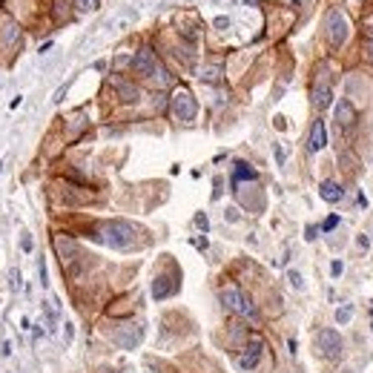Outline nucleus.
Listing matches in <instances>:
<instances>
[{
    "mask_svg": "<svg viewBox=\"0 0 373 373\" xmlns=\"http://www.w3.org/2000/svg\"><path fill=\"white\" fill-rule=\"evenodd\" d=\"M224 218H227V221H239V210H236V207H230V210L224 213Z\"/></svg>",
    "mask_w": 373,
    "mask_h": 373,
    "instance_id": "nucleus-25",
    "label": "nucleus"
},
{
    "mask_svg": "<svg viewBox=\"0 0 373 373\" xmlns=\"http://www.w3.org/2000/svg\"><path fill=\"white\" fill-rule=\"evenodd\" d=\"M328 147V129H324V121H313L310 126V138H307V150L319 152Z\"/></svg>",
    "mask_w": 373,
    "mask_h": 373,
    "instance_id": "nucleus-10",
    "label": "nucleus"
},
{
    "mask_svg": "<svg viewBox=\"0 0 373 373\" xmlns=\"http://www.w3.org/2000/svg\"><path fill=\"white\" fill-rule=\"evenodd\" d=\"M98 6H101V0H75V9L80 15H89V12H95Z\"/></svg>",
    "mask_w": 373,
    "mask_h": 373,
    "instance_id": "nucleus-17",
    "label": "nucleus"
},
{
    "mask_svg": "<svg viewBox=\"0 0 373 373\" xmlns=\"http://www.w3.org/2000/svg\"><path fill=\"white\" fill-rule=\"evenodd\" d=\"M95 239L109 244V247H115V250H129L135 244V227L129 221L115 218V221H107L104 227H98V236H95Z\"/></svg>",
    "mask_w": 373,
    "mask_h": 373,
    "instance_id": "nucleus-1",
    "label": "nucleus"
},
{
    "mask_svg": "<svg viewBox=\"0 0 373 373\" xmlns=\"http://www.w3.org/2000/svg\"><path fill=\"white\" fill-rule=\"evenodd\" d=\"M12 290H20V273L12 270Z\"/></svg>",
    "mask_w": 373,
    "mask_h": 373,
    "instance_id": "nucleus-26",
    "label": "nucleus"
},
{
    "mask_svg": "<svg viewBox=\"0 0 373 373\" xmlns=\"http://www.w3.org/2000/svg\"><path fill=\"white\" fill-rule=\"evenodd\" d=\"M215 29H230V18H215Z\"/></svg>",
    "mask_w": 373,
    "mask_h": 373,
    "instance_id": "nucleus-24",
    "label": "nucleus"
},
{
    "mask_svg": "<svg viewBox=\"0 0 373 373\" xmlns=\"http://www.w3.org/2000/svg\"><path fill=\"white\" fill-rule=\"evenodd\" d=\"M261 353H264V342H261V339H253V342L241 350L239 359H236V367H239V370H244V373L256 370L258 362H261Z\"/></svg>",
    "mask_w": 373,
    "mask_h": 373,
    "instance_id": "nucleus-6",
    "label": "nucleus"
},
{
    "mask_svg": "<svg viewBox=\"0 0 373 373\" xmlns=\"http://www.w3.org/2000/svg\"><path fill=\"white\" fill-rule=\"evenodd\" d=\"M356 244H359V247H362V250H367V247H370V239H367V236H364V232H362V236L356 239Z\"/></svg>",
    "mask_w": 373,
    "mask_h": 373,
    "instance_id": "nucleus-28",
    "label": "nucleus"
},
{
    "mask_svg": "<svg viewBox=\"0 0 373 373\" xmlns=\"http://www.w3.org/2000/svg\"><path fill=\"white\" fill-rule=\"evenodd\" d=\"M20 247L26 250V253H32V239H29V236H23V241H20Z\"/></svg>",
    "mask_w": 373,
    "mask_h": 373,
    "instance_id": "nucleus-31",
    "label": "nucleus"
},
{
    "mask_svg": "<svg viewBox=\"0 0 373 373\" xmlns=\"http://www.w3.org/2000/svg\"><path fill=\"white\" fill-rule=\"evenodd\" d=\"M18 37H20V26L15 20H6V23H3V32H0V46L9 49L12 43H18Z\"/></svg>",
    "mask_w": 373,
    "mask_h": 373,
    "instance_id": "nucleus-13",
    "label": "nucleus"
},
{
    "mask_svg": "<svg viewBox=\"0 0 373 373\" xmlns=\"http://www.w3.org/2000/svg\"><path fill=\"white\" fill-rule=\"evenodd\" d=\"M201 80H207V83H218V80H221V66H207L204 75H201Z\"/></svg>",
    "mask_w": 373,
    "mask_h": 373,
    "instance_id": "nucleus-18",
    "label": "nucleus"
},
{
    "mask_svg": "<svg viewBox=\"0 0 373 373\" xmlns=\"http://www.w3.org/2000/svg\"><path fill=\"white\" fill-rule=\"evenodd\" d=\"M221 302H224V307H227V310L239 313V316H244V319H256V316H258L256 304L250 302V299L241 293L239 287H221Z\"/></svg>",
    "mask_w": 373,
    "mask_h": 373,
    "instance_id": "nucleus-4",
    "label": "nucleus"
},
{
    "mask_svg": "<svg viewBox=\"0 0 373 373\" xmlns=\"http://www.w3.org/2000/svg\"><path fill=\"white\" fill-rule=\"evenodd\" d=\"M169 107H172V115L181 121V124H193L198 115V101L193 98L190 89H175V95L169 98Z\"/></svg>",
    "mask_w": 373,
    "mask_h": 373,
    "instance_id": "nucleus-3",
    "label": "nucleus"
},
{
    "mask_svg": "<svg viewBox=\"0 0 373 373\" xmlns=\"http://www.w3.org/2000/svg\"><path fill=\"white\" fill-rule=\"evenodd\" d=\"M316 232H319V227H313V224H310V227L304 230V239H307V241H313V239H316Z\"/></svg>",
    "mask_w": 373,
    "mask_h": 373,
    "instance_id": "nucleus-27",
    "label": "nucleus"
},
{
    "mask_svg": "<svg viewBox=\"0 0 373 373\" xmlns=\"http://www.w3.org/2000/svg\"><path fill=\"white\" fill-rule=\"evenodd\" d=\"M161 63H158V58H155V52L152 49H138L135 52V58H132V69L138 72V75H144V78H152L155 75V69H158Z\"/></svg>",
    "mask_w": 373,
    "mask_h": 373,
    "instance_id": "nucleus-7",
    "label": "nucleus"
},
{
    "mask_svg": "<svg viewBox=\"0 0 373 373\" xmlns=\"http://www.w3.org/2000/svg\"><path fill=\"white\" fill-rule=\"evenodd\" d=\"M339 227V215H330L328 221L321 224V232H330V230H336Z\"/></svg>",
    "mask_w": 373,
    "mask_h": 373,
    "instance_id": "nucleus-20",
    "label": "nucleus"
},
{
    "mask_svg": "<svg viewBox=\"0 0 373 373\" xmlns=\"http://www.w3.org/2000/svg\"><path fill=\"white\" fill-rule=\"evenodd\" d=\"M115 89H118V95H121L126 104H135V101H138V89H135L132 83H126V80L115 78Z\"/></svg>",
    "mask_w": 373,
    "mask_h": 373,
    "instance_id": "nucleus-15",
    "label": "nucleus"
},
{
    "mask_svg": "<svg viewBox=\"0 0 373 373\" xmlns=\"http://www.w3.org/2000/svg\"><path fill=\"white\" fill-rule=\"evenodd\" d=\"M287 282H290V287H296V290H304V278H302V273L290 270V273H287Z\"/></svg>",
    "mask_w": 373,
    "mask_h": 373,
    "instance_id": "nucleus-19",
    "label": "nucleus"
},
{
    "mask_svg": "<svg viewBox=\"0 0 373 373\" xmlns=\"http://www.w3.org/2000/svg\"><path fill=\"white\" fill-rule=\"evenodd\" d=\"M342 273H345V264H342V261H339V258H336V261L330 264V275L336 278V275H342Z\"/></svg>",
    "mask_w": 373,
    "mask_h": 373,
    "instance_id": "nucleus-22",
    "label": "nucleus"
},
{
    "mask_svg": "<svg viewBox=\"0 0 373 373\" xmlns=\"http://www.w3.org/2000/svg\"><path fill=\"white\" fill-rule=\"evenodd\" d=\"M350 319H353V304H342L336 310V321L339 324H350Z\"/></svg>",
    "mask_w": 373,
    "mask_h": 373,
    "instance_id": "nucleus-16",
    "label": "nucleus"
},
{
    "mask_svg": "<svg viewBox=\"0 0 373 373\" xmlns=\"http://www.w3.org/2000/svg\"><path fill=\"white\" fill-rule=\"evenodd\" d=\"M370 52H373V37H370Z\"/></svg>",
    "mask_w": 373,
    "mask_h": 373,
    "instance_id": "nucleus-32",
    "label": "nucleus"
},
{
    "mask_svg": "<svg viewBox=\"0 0 373 373\" xmlns=\"http://www.w3.org/2000/svg\"><path fill=\"white\" fill-rule=\"evenodd\" d=\"M359 121V112H356V107L350 104L347 98H342L336 104V124L342 126V129H350V126Z\"/></svg>",
    "mask_w": 373,
    "mask_h": 373,
    "instance_id": "nucleus-9",
    "label": "nucleus"
},
{
    "mask_svg": "<svg viewBox=\"0 0 373 373\" xmlns=\"http://www.w3.org/2000/svg\"><path fill=\"white\" fill-rule=\"evenodd\" d=\"M190 244L198 247V250H207V239H190Z\"/></svg>",
    "mask_w": 373,
    "mask_h": 373,
    "instance_id": "nucleus-30",
    "label": "nucleus"
},
{
    "mask_svg": "<svg viewBox=\"0 0 373 373\" xmlns=\"http://www.w3.org/2000/svg\"><path fill=\"white\" fill-rule=\"evenodd\" d=\"M69 86H72V80H66V83H63V86L61 89H58V92H55V104H61V101H63V95H66V92H69Z\"/></svg>",
    "mask_w": 373,
    "mask_h": 373,
    "instance_id": "nucleus-21",
    "label": "nucleus"
},
{
    "mask_svg": "<svg viewBox=\"0 0 373 373\" xmlns=\"http://www.w3.org/2000/svg\"><path fill=\"white\" fill-rule=\"evenodd\" d=\"M330 104H333V86H330L328 72H321L319 80H316V86H313V107L321 112V109H328Z\"/></svg>",
    "mask_w": 373,
    "mask_h": 373,
    "instance_id": "nucleus-8",
    "label": "nucleus"
},
{
    "mask_svg": "<svg viewBox=\"0 0 373 373\" xmlns=\"http://www.w3.org/2000/svg\"><path fill=\"white\" fill-rule=\"evenodd\" d=\"M196 224H198V230H204V232L210 230V221H207V215H204V213H198V215H196Z\"/></svg>",
    "mask_w": 373,
    "mask_h": 373,
    "instance_id": "nucleus-23",
    "label": "nucleus"
},
{
    "mask_svg": "<svg viewBox=\"0 0 373 373\" xmlns=\"http://www.w3.org/2000/svg\"><path fill=\"white\" fill-rule=\"evenodd\" d=\"M324 26H328V37L333 46H342L350 35V26H347V18L339 9H330L328 18H324Z\"/></svg>",
    "mask_w": 373,
    "mask_h": 373,
    "instance_id": "nucleus-5",
    "label": "nucleus"
},
{
    "mask_svg": "<svg viewBox=\"0 0 373 373\" xmlns=\"http://www.w3.org/2000/svg\"><path fill=\"white\" fill-rule=\"evenodd\" d=\"M313 345H316V356L328 359V362L342 359V350H345V342L339 336V330H333V328H321L316 333V339H313Z\"/></svg>",
    "mask_w": 373,
    "mask_h": 373,
    "instance_id": "nucleus-2",
    "label": "nucleus"
},
{
    "mask_svg": "<svg viewBox=\"0 0 373 373\" xmlns=\"http://www.w3.org/2000/svg\"><path fill=\"white\" fill-rule=\"evenodd\" d=\"M273 150H275V161H278V164H282V167H285V150H282V147H278V144H275Z\"/></svg>",
    "mask_w": 373,
    "mask_h": 373,
    "instance_id": "nucleus-29",
    "label": "nucleus"
},
{
    "mask_svg": "<svg viewBox=\"0 0 373 373\" xmlns=\"http://www.w3.org/2000/svg\"><path fill=\"white\" fill-rule=\"evenodd\" d=\"M178 290L175 282H169V275H155V282H152V299L161 302V299H169V296Z\"/></svg>",
    "mask_w": 373,
    "mask_h": 373,
    "instance_id": "nucleus-11",
    "label": "nucleus"
},
{
    "mask_svg": "<svg viewBox=\"0 0 373 373\" xmlns=\"http://www.w3.org/2000/svg\"><path fill=\"white\" fill-rule=\"evenodd\" d=\"M319 196L324 198L328 204H336V201L345 198V190H342L336 181H330V178H328V181H321V184H319Z\"/></svg>",
    "mask_w": 373,
    "mask_h": 373,
    "instance_id": "nucleus-12",
    "label": "nucleus"
},
{
    "mask_svg": "<svg viewBox=\"0 0 373 373\" xmlns=\"http://www.w3.org/2000/svg\"><path fill=\"white\" fill-rule=\"evenodd\" d=\"M256 178H258V172L250 164H244V161H239L236 169H232V186L239 184V181H256Z\"/></svg>",
    "mask_w": 373,
    "mask_h": 373,
    "instance_id": "nucleus-14",
    "label": "nucleus"
},
{
    "mask_svg": "<svg viewBox=\"0 0 373 373\" xmlns=\"http://www.w3.org/2000/svg\"><path fill=\"white\" fill-rule=\"evenodd\" d=\"M0 172H3V161H0Z\"/></svg>",
    "mask_w": 373,
    "mask_h": 373,
    "instance_id": "nucleus-33",
    "label": "nucleus"
}]
</instances>
